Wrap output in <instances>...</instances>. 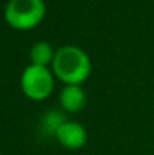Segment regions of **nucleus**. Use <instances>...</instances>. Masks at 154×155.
<instances>
[{"label":"nucleus","mask_w":154,"mask_h":155,"mask_svg":"<svg viewBox=\"0 0 154 155\" xmlns=\"http://www.w3.org/2000/svg\"><path fill=\"white\" fill-rule=\"evenodd\" d=\"M53 74L65 84H82L91 74L89 56L79 47L65 45L54 54Z\"/></svg>","instance_id":"obj_1"},{"label":"nucleus","mask_w":154,"mask_h":155,"mask_svg":"<svg viewBox=\"0 0 154 155\" xmlns=\"http://www.w3.org/2000/svg\"><path fill=\"white\" fill-rule=\"evenodd\" d=\"M44 0H9L5 8V20L17 30H30L46 17Z\"/></svg>","instance_id":"obj_2"},{"label":"nucleus","mask_w":154,"mask_h":155,"mask_svg":"<svg viewBox=\"0 0 154 155\" xmlns=\"http://www.w3.org/2000/svg\"><path fill=\"white\" fill-rule=\"evenodd\" d=\"M63 122H65L63 117H60L56 111H51V113H49V114L44 117V120H43V127L47 128V131H49V133H53V136H54L56 131H57V128H59Z\"/></svg>","instance_id":"obj_7"},{"label":"nucleus","mask_w":154,"mask_h":155,"mask_svg":"<svg viewBox=\"0 0 154 155\" xmlns=\"http://www.w3.org/2000/svg\"><path fill=\"white\" fill-rule=\"evenodd\" d=\"M54 87L53 74L49 68L29 65L21 74V89L33 101H43L50 97Z\"/></svg>","instance_id":"obj_3"},{"label":"nucleus","mask_w":154,"mask_h":155,"mask_svg":"<svg viewBox=\"0 0 154 155\" xmlns=\"http://www.w3.org/2000/svg\"><path fill=\"white\" fill-rule=\"evenodd\" d=\"M54 54L56 51L53 50V47L49 42L39 41V42L33 44V47L30 48V62H32V65L47 68L50 63H53Z\"/></svg>","instance_id":"obj_6"},{"label":"nucleus","mask_w":154,"mask_h":155,"mask_svg":"<svg viewBox=\"0 0 154 155\" xmlns=\"http://www.w3.org/2000/svg\"><path fill=\"white\" fill-rule=\"evenodd\" d=\"M59 101L65 111L77 113L86 104V94L80 84H67L60 91Z\"/></svg>","instance_id":"obj_5"},{"label":"nucleus","mask_w":154,"mask_h":155,"mask_svg":"<svg viewBox=\"0 0 154 155\" xmlns=\"http://www.w3.org/2000/svg\"><path fill=\"white\" fill-rule=\"evenodd\" d=\"M56 140L68 151H77L88 142V133L79 122L65 120L54 134Z\"/></svg>","instance_id":"obj_4"}]
</instances>
